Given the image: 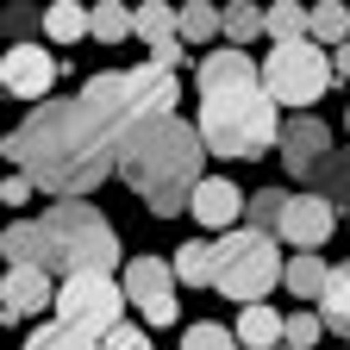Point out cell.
I'll list each match as a JSON object with an SVG mask.
<instances>
[{
	"mask_svg": "<svg viewBox=\"0 0 350 350\" xmlns=\"http://www.w3.org/2000/svg\"><path fill=\"white\" fill-rule=\"evenodd\" d=\"M7 163L57 200H88L113 169V144L94 131L81 100H44L7 131Z\"/></svg>",
	"mask_w": 350,
	"mask_h": 350,
	"instance_id": "cell-1",
	"label": "cell"
},
{
	"mask_svg": "<svg viewBox=\"0 0 350 350\" xmlns=\"http://www.w3.org/2000/svg\"><path fill=\"white\" fill-rule=\"evenodd\" d=\"M200 125L188 119H138V125H125L119 131V144H113V169L125 175V188L138 194L157 219H175V213H188L194 206V188L206 182L200 175Z\"/></svg>",
	"mask_w": 350,
	"mask_h": 350,
	"instance_id": "cell-2",
	"label": "cell"
},
{
	"mask_svg": "<svg viewBox=\"0 0 350 350\" xmlns=\"http://www.w3.org/2000/svg\"><path fill=\"white\" fill-rule=\"evenodd\" d=\"M0 250H7V262H31L57 282H75V275H113L119 232L88 200H51L38 219H13Z\"/></svg>",
	"mask_w": 350,
	"mask_h": 350,
	"instance_id": "cell-3",
	"label": "cell"
},
{
	"mask_svg": "<svg viewBox=\"0 0 350 350\" xmlns=\"http://www.w3.org/2000/svg\"><path fill=\"white\" fill-rule=\"evenodd\" d=\"M200 144L206 157H226V163H250L262 150L282 144V107L269 100V88L250 81V88H219V94H200Z\"/></svg>",
	"mask_w": 350,
	"mask_h": 350,
	"instance_id": "cell-4",
	"label": "cell"
},
{
	"mask_svg": "<svg viewBox=\"0 0 350 350\" xmlns=\"http://www.w3.org/2000/svg\"><path fill=\"white\" fill-rule=\"evenodd\" d=\"M282 275H288V256H282V244H275L269 232L238 226V232L219 238V282H213V288L226 294V300L262 306V294L282 288Z\"/></svg>",
	"mask_w": 350,
	"mask_h": 350,
	"instance_id": "cell-5",
	"label": "cell"
},
{
	"mask_svg": "<svg viewBox=\"0 0 350 350\" xmlns=\"http://www.w3.org/2000/svg\"><path fill=\"white\" fill-rule=\"evenodd\" d=\"M338 81V63L325 44L300 38V44H269V57H262V88H269L275 107H319Z\"/></svg>",
	"mask_w": 350,
	"mask_h": 350,
	"instance_id": "cell-6",
	"label": "cell"
},
{
	"mask_svg": "<svg viewBox=\"0 0 350 350\" xmlns=\"http://www.w3.org/2000/svg\"><path fill=\"white\" fill-rule=\"evenodd\" d=\"M125 288L113 282V275H75V282H57V325L63 332H75V338H88V344H107L125 319Z\"/></svg>",
	"mask_w": 350,
	"mask_h": 350,
	"instance_id": "cell-7",
	"label": "cell"
},
{
	"mask_svg": "<svg viewBox=\"0 0 350 350\" xmlns=\"http://www.w3.org/2000/svg\"><path fill=\"white\" fill-rule=\"evenodd\" d=\"M119 288H125V300L144 313V325H175L182 319V300H175V262H163V256H131L125 262V275H119Z\"/></svg>",
	"mask_w": 350,
	"mask_h": 350,
	"instance_id": "cell-8",
	"label": "cell"
},
{
	"mask_svg": "<svg viewBox=\"0 0 350 350\" xmlns=\"http://www.w3.org/2000/svg\"><path fill=\"white\" fill-rule=\"evenodd\" d=\"M63 69H69V57L44 51V44H7V57H0V88H7L13 100H31V107H44Z\"/></svg>",
	"mask_w": 350,
	"mask_h": 350,
	"instance_id": "cell-9",
	"label": "cell"
},
{
	"mask_svg": "<svg viewBox=\"0 0 350 350\" xmlns=\"http://www.w3.org/2000/svg\"><path fill=\"white\" fill-rule=\"evenodd\" d=\"M275 157H282V169L294 175V182L313 188V175H319V169H325V157H332V125H325L319 113H294V119L282 125Z\"/></svg>",
	"mask_w": 350,
	"mask_h": 350,
	"instance_id": "cell-10",
	"label": "cell"
},
{
	"mask_svg": "<svg viewBox=\"0 0 350 350\" xmlns=\"http://www.w3.org/2000/svg\"><path fill=\"white\" fill-rule=\"evenodd\" d=\"M75 100H81V113L94 119V131L107 144H119V131L125 125H138L131 119V100H125V69H100V75H88L81 88H75Z\"/></svg>",
	"mask_w": 350,
	"mask_h": 350,
	"instance_id": "cell-11",
	"label": "cell"
},
{
	"mask_svg": "<svg viewBox=\"0 0 350 350\" xmlns=\"http://www.w3.org/2000/svg\"><path fill=\"white\" fill-rule=\"evenodd\" d=\"M57 306V282L31 269V262H7V282H0V325H25L31 313Z\"/></svg>",
	"mask_w": 350,
	"mask_h": 350,
	"instance_id": "cell-12",
	"label": "cell"
},
{
	"mask_svg": "<svg viewBox=\"0 0 350 350\" xmlns=\"http://www.w3.org/2000/svg\"><path fill=\"white\" fill-rule=\"evenodd\" d=\"M125 100H131V119H163V113L182 107V75H169L144 57V63L125 69Z\"/></svg>",
	"mask_w": 350,
	"mask_h": 350,
	"instance_id": "cell-13",
	"label": "cell"
},
{
	"mask_svg": "<svg viewBox=\"0 0 350 350\" xmlns=\"http://www.w3.org/2000/svg\"><path fill=\"white\" fill-rule=\"evenodd\" d=\"M244 206H250V194L232 182V175H206V182L194 188V219H200V232H219V238H226V232H238L244 226Z\"/></svg>",
	"mask_w": 350,
	"mask_h": 350,
	"instance_id": "cell-14",
	"label": "cell"
},
{
	"mask_svg": "<svg viewBox=\"0 0 350 350\" xmlns=\"http://www.w3.org/2000/svg\"><path fill=\"white\" fill-rule=\"evenodd\" d=\"M338 232V206L325 200V194H294L288 200V219H282V244H294V250H319L325 238Z\"/></svg>",
	"mask_w": 350,
	"mask_h": 350,
	"instance_id": "cell-15",
	"label": "cell"
},
{
	"mask_svg": "<svg viewBox=\"0 0 350 350\" xmlns=\"http://www.w3.org/2000/svg\"><path fill=\"white\" fill-rule=\"evenodd\" d=\"M194 81H200V94H219V88H250V81H262V69H256L250 51H238V44H213V51L194 63Z\"/></svg>",
	"mask_w": 350,
	"mask_h": 350,
	"instance_id": "cell-16",
	"label": "cell"
},
{
	"mask_svg": "<svg viewBox=\"0 0 350 350\" xmlns=\"http://www.w3.org/2000/svg\"><path fill=\"white\" fill-rule=\"evenodd\" d=\"M238 344L244 350H282L288 344V313H275V306H244L238 313Z\"/></svg>",
	"mask_w": 350,
	"mask_h": 350,
	"instance_id": "cell-17",
	"label": "cell"
},
{
	"mask_svg": "<svg viewBox=\"0 0 350 350\" xmlns=\"http://www.w3.org/2000/svg\"><path fill=\"white\" fill-rule=\"evenodd\" d=\"M325 282H332V262H325L319 250H294V256H288V275H282V288H288L294 300H313V306H319Z\"/></svg>",
	"mask_w": 350,
	"mask_h": 350,
	"instance_id": "cell-18",
	"label": "cell"
},
{
	"mask_svg": "<svg viewBox=\"0 0 350 350\" xmlns=\"http://www.w3.org/2000/svg\"><path fill=\"white\" fill-rule=\"evenodd\" d=\"M175 282L213 288L219 282V238H188L182 250H175Z\"/></svg>",
	"mask_w": 350,
	"mask_h": 350,
	"instance_id": "cell-19",
	"label": "cell"
},
{
	"mask_svg": "<svg viewBox=\"0 0 350 350\" xmlns=\"http://www.w3.org/2000/svg\"><path fill=\"white\" fill-rule=\"evenodd\" d=\"M44 38H51V44L94 38V7H81V0H57V7H44Z\"/></svg>",
	"mask_w": 350,
	"mask_h": 350,
	"instance_id": "cell-20",
	"label": "cell"
},
{
	"mask_svg": "<svg viewBox=\"0 0 350 350\" xmlns=\"http://www.w3.org/2000/svg\"><path fill=\"white\" fill-rule=\"evenodd\" d=\"M319 319H325L332 338L350 344V262H332V282H325V294H319Z\"/></svg>",
	"mask_w": 350,
	"mask_h": 350,
	"instance_id": "cell-21",
	"label": "cell"
},
{
	"mask_svg": "<svg viewBox=\"0 0 350 350\" xmlns=\"http://www.w3.org/2000/svg\"><path fill=\"white\" fill-rule=\"evenodd\" d=\"M288 188H256L250 194V206H244V226L250 232H269V238H282V219H288Z\"/></svg>",
	"mask_w": 350,
	"mask_h": 350,
	"instance_id": "cell-22",
	"label": "cell"
},
{
	"mask_svg": "<svg viewBox=\"0 0 350 350\" xmlns=\"http://www.w3.org/2000/svg\"><path fill=\"white\" fill-rule=\"evenodd\" d=\"M119 38H138V7H125V0H94V44H119Z\"/></svg>",
	"mask_w": 350,
	"mask_h": 350,
	"instance_id": "cell-23",
	"label": "cell"
},
{
	"mask_svg": "<svg viewBox=\"0 0 350 350\" xmlns=\"http://www.w3.org/2000/svg\"><path fill=\"white\" fill-rule=\"evenodd\" d=\"M213 38H226V7L188 0V7H182V44H206V51H213Z\"/></svg>",
	"mask_w": 350,
	"mask_h": 350,
	"instance_id": "cell-24",
	"label": "cell"
},
{
	"mask_svg": "<svg viewBox=\"0 0 350 350\" xmlns=\"http://www.w3.org/2000/svg\"><path fill=\"white\" fill-rule=\"evenodd\" d=\"M256 38H269V7H250V0H232L226 7V44H256Z\"/></svg>",
	"mask_w": 350,
	"mask_h": 350,
	"instance_id": "cell-25",
	"label": "cell"
},
{
	"mask_svg": "<svg viewBox=\"0 0 350 350\" xmlns=\"http://www.w3.org/2000/svg\"><path fill=\"white\" fill-rule=\"evenodd\" d=\"M138 38L150 44H169V38H182V7H163V0H144L138 7Z\"/></svg>",
	"mask_w": 350,
	"mask_h": 350,
	"instance_id": "cell-26",
	"label": "cell"
},
{
	"mask_svg": "<svg viewBox=\"0 0 350 350\" xmlns=\"http://www.w3.org/2000/svg\"><path fill=\"white\" fill-rule=\"evenodd\" d=\"M313 194H325L332 206H350V144L325 157V169L313 175Z\"/></svg>",
	"mask_w": 350,
	"mask_h": 350,
	"instance_id": "cell-27",
	"label": "cell"
},
{
	"mask_svg": "<svg viewBox=\"0 0 350 350\" xmlns=\"http://www.w3.org/2000/svg\"><path fill=\"white\" fill-rule=\"evenodd\" d=\"M313 44H325V51L350 44V7H338V0H319V7H313Z\"/></svg>",
	"mask_w": 350,
	"mask_h": 350,
	"instance_id": "cell-28",
	"label": "cell"
},
{
	"mask_svg": "<svg viewBox=\"0 0 350 350\" xmlns=\"http://www.w3.org/2000/svg\"><path fill=\"white\" fill-rule=\"evenodd\" d=\"M182 350H244V344H238V332H226V325L194 319V325L182 332Z\"/></svg>",
	"mask_w": 350,
	"mask_h": 350,
	"instance_id": "cell-29",
	"label": "cell"
},
{
	"mask_svg": "<svg viewBox=\"0 0 350 350\" xmlns=\"http://www.w3.org/2000/svg\"><path fill=\"white\" fill-rule=\"evenodd\" d=\"M19 350H100V344H88V338H75V332H63V325L51 319V325H38Z\"/></svg>",
	"mask_w": 350,
	"mask_h": 350,
	"instance_id": "cell-30",
	"label": "cell"
},
{
	"mask_svg": "<svg viewBox=\"0 0 350 350\" xmlns=\"http://www.w3.org/2000/svg\"><path fill=\"white\" fill-rule=\"evenodd\" d=\"M319 332H325V319H319V313H306V306H300V313H288V350H313V344H319Z\"/></svg>",
	"mask_w": 350,
	"mask_h": 350,
	"instance_id": "cell-31",
	"label": "cell"
},
{
	"mask_svg": "<svg viewBox=\"0 0 350 350\" xmlns=\"http://www.w3.org/2000/svg\"><path fill=\"white\" fill-rule=\"evenodd\" d=\"M31 31H44V13L38 7H7V38L13 44H31Z\"/></svg>",
	"mask_w": 350,
	"mask_h": 350,
	"instance_id": "cell-32",
	"label": "cell"
},
{
	"mask_svg": "<svg viewBox=\"0 0 350 350\" xmlns=\"http://www.w3.org/2000/svg\"><path fill=\"white\" fill-rule=\"evenodd\" d=\"M100 350H150V332H144V325H119Z\"/></svg>",
	"mask_w": 350,
	"mask_h": 350,
	"instance_id": "cell-33",
	"label": "cell"
},
{
	"mask_svg": "<svg viewBox=\"0 0 350 350\" xmlns=\"http://www.w3.org/2000/svg\"><path fill=\"white\" fill-rule=\"evenodd\" d=\"M31 194H38V188H31V182H25V175H19V169H13V175H7V182H0V200H7V206H25V200H31Z\"/></svg>",
	"mask_w": 350,
	"mask_h": 350,
	"instance_id": "cell-34",
	"label": "cell"
},
{
	"mask_svg": "<svg viewBox=\"0 0 350 350\" xmlns=\"http://www.w3.org/2000/svg\"><path fill=\"white\" fill-rule=\"evenodd\" d=\"M332 63H338V75H350V44H338V51H332Z\"/></svg>",
	"mask_w": 350,
	"mask_h": 350,
	"instance_id": "cell-35",
	"label": "cell"
},
{
	"mask_svg": "<svg viewBox=\"0 0 350 350\" xmlns=\"http://www.w3.org/2000/svg\"><path fill=\"white\" fill-rule=\"evenodd\" d=\"M344 125H350V107H344Z\"/></svg>",
	"mask_w": 350,
	"mask_h": 350,
	"instance_id": "cell-36",
	"label": "cell"
},
{
	"mask_svg": "<svg viewBox=\"0 0 350 350\" xmlns=\"http://www.w3.org/2000/svg\"><path fill=\"white\" fill-rule=\"evenodd\" d=\"M344 226H350V219H344Z\"/></svg>",
	"mask_w": 350,
	"mask_h": 350,
	"instance_id": "cell-37",
	"label": "cell"
},
{
	"mask_svg": "<svg viewBox=\"0 0 350 350\" xmlns=\"http://www.w3.org/2000/svg\"><path fill=\"white\" fill-rule=\"evenodd\" d=\"M282 350H288V344H282Z\"/></svg>",
	"mask_w": 350,
	"mask_h": 350,
	"instance_id": "cell-38",
	"label": "cell"
}]
</instances>
